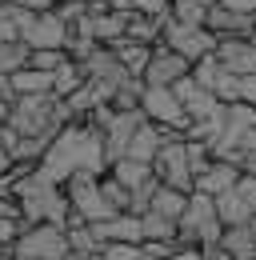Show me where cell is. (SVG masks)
Masks as SVG:
<instances>
[{"mask_svg":"<svg viewBox=\"0 0 256 260\" xmlns=\"http://www.w3.org/2000/svg\"><path fill=\"white\" fill-rule=\"evenodd\" d=\"M168 260H208V256H204L200 248H172V256H168Z\"/></svg>","mask_w":256,"mask_h":260,"instance_id":"35","label":"cell"},{"mask_svg":"<svg viewBox=\"0 0 256 260\" xmlns=\"http://www.w3.org/2000/svg\"><path fill=\"white\" fill-rule=\"evenodd\" d=\"M0 104H16V88H12V76H0Z\"/></svg>","mask_w":256,"mask_h":260,"instance_id":"34","label":"cell"},{"mask_svg":"<svg viewBox=\"0 0 256 260\" xmlns=\"http://www.w3.org/2000/svg\"><path fill=\"white\" fill-rule=\"evenodd\" d=\"M68 60V52H56V48H32L28 52V68H36V72H56V68Z\"/></svg>","mask_w":256,"mask_h":260,"instance_id":"26","label":"cell"},{"mask_svg":"<svg viewBox=\"0 0 256 260\" xmlns=\"http://www.w3.org/2000/svg\"><path fill=\"white\" fill-rule=\"evenodd\" d=\"M84 80H88L84 64L68 56V60H64V64L52 72V96H56V100H68L72 92H76V88H84Z\"/></svg>","mask_w":256,"mask_h":260,"instance_id":"17","label":"cell"},{"mask_svg":"<svg viewBox=\"0 0 256 260\" xmlns=\"http://www.w3.org/2000/svg\"><path fill=\"white\" fill-rule=\"evenodd\" d=\"M12 200L20 204V220H24V224H60L64 228L68 212H72L64 188L52 184V180H44L40 172L20 176V180L12 184Z\"/></svg>","mask_w":256,"mask_h":260,"instance_id":"2","label":"cell"},{"mask_svg":"<svg viewBox=\"0 0 256 260\" xmlns=\"http://www.w3.org/2000/svg\"><path fill=\"white\" fill-rule=\"evenodd\" d=\"M112 52H116V60L128 68V76H144V68L152 60V48H148V44H132V40H116Z\"/></svg>","mask_w":256,"mask_h":260,"instance_id":"19","label":"cell"},{"mask_svg":"<svg viewBox=\"0 0 256 260\" xmlns=\"http://www.w3.org/2000/svg\"><path fill=\"white\" fill-rule=\"evenodd\" d=\"M204 28L216 36V40H232V36H240V40H252L256 32V16L252 12H232V8H208V16H204Z\"/></svg>","mask_w":256,"mask_h":260,"instance_id":"12","label":"cell"},{"mask_svg":"<svg viewBox=\"0 0 256 260\" xmlns=\"http://www.w3.org/2000/svg\"><path fill=\"white\" fill-rule=\"evenodd\" d=\"M0 4L24 8V12H52V4H56V0H0Z\"/></svg>","mask_w":256,"mask_h":260,"instance_id":"31","label":"cell"},{"mask_svg":"<svg viewBox=\"0 0 256 260\" xmlns=\"http://www.w3.org/2000/svg\"><path fill=\"white\" fill-rule=\"evenodd\" d=\"M140 112H144V120H152V124L188 132V116H184V108H180V100H176L172 88H144V92H140Z\"/></svg>","mask_w":256,"mask_h":260,"instance_id":"9","label":"cell"},{"mask_svg":"<svg viewBox=\"0 0 256 260\" xmlns=\"http://www.w3.org/2000/svg\"><path fill=\"white\" fill-rule=\"evenodd\" d=\"M188 72H192V64L184 56H176L172 48L156 44V48H152V60H148V68H144L140 80H144V88H176Z\"/></svg>","mask_w":256,"mask_h":260,"instance_id":"10","label":"cell"},{"mask_svg":"<svg viewBox=\"0 0 256 260\" xmlns=\"http://www.w3.org/2000/svg\"><path fill=\"white\" fill-rule=\"evenodd\" d=\"M236 192L248 200V208H252V216H256V176H240L236 180Z\"/></svg>","mask_w":256,"mask_h":260,"instance_id":"32","label":"cell"},{"mask_svg":"<svg viewBox=\"0 0 256 260\" xmlns=\"http://www.w3.org/2000/svg\"><path fill=\"white\" fill-rule=\"evenodd\" d=\"M16 256L24 260H68V236L60 224H24L16 240Z\"/></svg>","mask_w":256,"mask_h":260,"instance_id":"6","label":"cell"},{"mask_svg":"<svg viewBox=\"0 0 256 260\" xmlns=\"http://www.w3.org/2000/svg\"><path fill=\"white\" fill-rule=\"evenodd\" d=\"M184 208H188V196L176 192V188H164V184L156 188L152 204H148V212H160V216H168V220H180V216H184Z\"/></svg>","mask_w":256,"mask_h":260,"instance_id":"22","label":"cell"},{"mask_svg":"<svg viewBox=\"0 0 256 260\" xmlns=\"http://www.w3.org/2000/svg\"><path fill=\"white\" fill-rule=\"evenodd\" d=\"M20 232H24V220H4L0 216V248H12L20 240Z\"/></svg>","mask_w":256,"mask_h":260,"instance_id":"30","label":"cell"},{"mask_svg":"<svg viewBox=\"0 0 256 260\" xmlns=\"http://www.w3.org/2000/svg\"><path fill=\"white\" fill-rule=\"evenodd\" d=\"M224 8H232V12H252L256 16V0H220Z\"/></svg>","mask_w":256,"mask_h":260,"instance_id":"36","label":"cell"},{"mask_svg":"<svg viewBox=\"0 0 256 260\" xmlns=\"http://www.w3.org/2000/svg\"><path fill=\"white\" fill-rule=\"evenodd\" d=\"M144 124V112L136 108V112H112V120L104 124V160L108 164H116V160H124V152H128V144H132V136H136V128Z\"/></svg>","mask_w":256,"mask_h":260,"instance_id":"11","label":"cell"},{"mask_svg":"<svg viewBox=\"0 0 256 260\" xmlns=\"http://www.w3.org/2000/svg\"><path fill=\"white\" fill-rule=\"evenodd\" d=\"M252 44H256V32H252Z\"/></svg>","mask_w":256,"mask_h":260,"instance_id":"41","label":"cell"},{"mask_svg":"<svg viewBox=\"0 0 256 260\" xmlns=\"http://www.w3.org/2000/svg\"><path fill=\"white\" fill-rule=\"evenodd\" d=\"M100 192L108 196V204H112L116 212H128V208H132V196H128V188H120V184H116L108 172L100 176Z\"/></svg>","mask_w":256,"mask_h":260,"instance_id":"27","label":"cell"},{"mask_svg":"<svg viewBox=\"0 0 256 260\" xmlns=\"http://www.w3.org/2000/svg\"><path fill=\"white\" fill-rule=\"evenodd\" d=\"M36 172L52 184H60L72 176V172H108V160H104V136L80 120H72L64 132H56V140L48 144L44 160L36 164Z\"/></svg>","mask_w":256,"mask_h":260,"instance_id":"1","label":"cell"},{"mask_svg":"<svg viewBox=\"0 0 256 260\" xmlns=\"http://www.w3.org/2000/svg\"><path fill=\"white\" fill-rule=\"evenodd\" d=\"M140 260H160V256H148V252H144V248H140Z\"/></svg>","mask_w":256,"mask_h":260,"instance_id":"40","label":"cell"},{"mask_svg":"<svg viewBox=\"0 0 256 260\" xmlns=\"http://www.w3.org/2000/svg\"><path fill=\"white\" fill-rule=\"evenodd\" d=\"M244 228H248V232H252V240H256V216H252V220H248V224H244Z\"/></svg>","mask_w":256,"mask_h":260,"instance_id":"39","label":"cell"},{"mask_svg":"<svg viewBox=\"0 0 256 260\" xmlns=\"http://www.w3.org/2000/svg\"><path fill=\"white\" fill-rule=\"evenodd\" d=\"M216 60H220L224 72H232V76H256V44L252 40H240V36H232V40H216Z\"/></svg>","mask_w":256,"mask_h":260,"instance_id":"13","label":"cell"},{"mask_svg":"<svg viewBox=\"0 0 256 260\" xmlns=\"http://www.w3.org/2000/svg\"><path fill=\"white\" fill-rule=\"evenodd\" d=\"M12 88H16V96H44V92H52V76L24 64L16 76H12Z\"/></svg>","mask_w":256,"mask_h":260,"instance_id":"21","label":"cell"},{"mask_svg":"<svg viewBox=\"0 0 256 260\" xmlns=\"http://www.w3.org/2000/svg\"><path fill=\"white\" fill-rule=\"evenodd\" d=\"M236 180H240V168L236 164H228V160H212L200 176H196V184H192V192H200V196H224V192H232L236 188Z\"/></svg>","mask_w":256,"mask_h":260,"instance_id":"15","label":"cell"},{"mask_svg":"<svg viewBox=\"0 0 256 260\" xmlns=\"http://www.w3.org/2000/svg\"><path fill=\"white\" fill-rule=\"evenodd\" d=\"M188 4H196V8H204V12H208V8H216L220 0H188Z\"/></svg>","mask_w":256,"mask_h":260,"instance_id":"38","label":"cell"},{"mask_svg":"<svg viewBox=\"0 0 256 260\" xmlns=\"http://www.w3.org/2000/svg\"><path fill=\"white\" fill-rule=\"evenodd\" d=\"M152 172H156V180L164 184V188H176V192L192 196L196 176H192V164H188V148H184V140L164 144V148L156 152V160H152Z\"/></svg>","mask_w":256,"mask_h":260,"instance_id":"8","label":"cell"},{"mask_svg":"<svg viewBox=\"0 0 256 260\" xmlns=\"http://www.w3.org/2000/svg\"><path fill=\"white\" fill-rule=\"evenodd\" d=\"M160 44H164V48H172L176 56H184L188 64H196V60H204V56H212V52H216V36L208 32L204 24H176V20H168V24H164Z\"/></svg>","mask_w":256,"mask_h":260,"instance_id":"5","label":"cell"},{"mask_svg":"<svg viewBox=\"0 0 256 260\" xmlns=\"http://www.w3.org/2000/svg\"><path fill=\"white\" fill-rule=\"evenodd\" d=\"M240 176H256V152H244V156H240Z\"/></svg>","mask_w":256,"mask_h":260,"instance_id":"37","label":"cell"},{"mask_svg":"<svg viewBox=\"0 0 256 260\" xmlns=\"http://www.w3.org/2000/svg\"><path fill=\"white\" fill-rule=\"evenodd\" d=\"M0 216H4V220H20V204H16L12 196H0Z\"/></svg>","mask_w":256,"mask_h":260,"instance_id":"33","label":"cell"},{"mask_svg":"<svg viewBox=\"0 0 256 260\" xmlns=\"http://www.w3.org/2000/svg\"><path fill=\"white\" fill-rule=\"evenodd\" d=\"M220 256L224 260H256V240L248 228H224L220 236Z\"/></svg>","mask_w":256,"mask_h":260,"instance_id":"18","label":"cell"},{"mask_svg":"<svg viewBox=\"0 0 256 260\" xmlns=\"http://www.w3.org/2000/svg\"><path fill=\"white\" fill-rule=\"evenodd\" d=\"M140 232H144V244H176V220H168L160 212H144Z\"/></svg>","mask_w":256,"mask_h":260,"instance_id":"20","label":"cell"},{"mask_svg":"<svg viewBox=\"0 0 256 260\" xmlns=\"http://www.w3.org/2000/svg\"><path fill=\"white\" fill-rule=\"evenodd\" d=\"M64 236H68V256H100V252H104V244L92 236V228H88V224L64 228Z\"/></svg>","mask_w":256,"mask_h":260,"instance_id":"23","label":"cell"},{"mask_svg":"<svg viewBox=\"0 0 256 260\" xmlns=\"http://www.w3.org/2000/svg\"><path fill=\"white\" fill-rule=\"evenodd\" d=\"M76 116L68 112V104L56 100L52 92L44 96H16L12 112H8V128L16 136H48L56 140V132H64Z\"/></svg>","mask_w":256,"mask_h":260,"instance_id":"3","label":"cell"},{"mask_svg":"<svg viewBox=\"0 0 256 260\" xmlns=\"http://www.w3.org/2000/svg\"><path fill=\"white\" fill-rule=\"evenodd\" d=\"M104 260H140V244H104Z\"/></svg>","mask_w":256,"mask_h":260,"instance_id":"29","label":"cell"},{"mask_svg":"<svg viewBox=\"0 0 256 260\" xmlns=\"http://www.w3.org/2000/svg\"><path fill=\"white\" fill-rule=\"evenodd\" d=\"M92 236L100 244H144V232H140V216L132 212H120L112 220H100V224H88Z\"/></svg>","mask_w":256,"mask_h":260,"instance_id":"14","label":"cell"},{"mask_svg":"<svg viewBox=\"0 0 256 260\" xmlns=\"http://www.w3.org/2000/svg\"><path fill=\"white\" fill-rule=\"evenodd\" d=\"M64 196H68L72 212H80L88 224H100V220L120 216V212L108 204V196L100 192V172H72V176L64 180Z\"/></svg>","mask_w":256,"mask_h":260,"instance_id":"4","label":"cell"},{"mask_svg":"<svg viewBox=\"0 0 256 260\" xmlns=\"http://www.w3.org/2000/svg\"><path fill=\"white\" fill-rule=\"evenodd\" d=\"M20 40L32 48H56L68 52V24L56 12H20Z\"/></svg>","mask_w":256,"mask_h":260,"instance_id":"7","label":"cell"},{"mask_svg":"<svg viewBox=\"0 0 256 260\" xmlns=\"http://www.w3.org/2000/svg\"><path fill=\"white\" fill-rule=\"evenodd\" d=\"M212 204H216V216H220V224H224V228H244L248 220H252V208H248V200L236 192V188H232V192H224V196H216Z\"/></svg>","mask_w":256,"mask_h":260,"instance_id":"16","label":"cell"},{"mask_svg":"<svg viewBox=\"0 0 256 260\" xmlns=\"http://www.w3.org/2000/svg\"><path fill=\"white\" fill-rule=\"evenodd\" d=\"M220 60H216V52H212V56H204V60H196V64H192V80H196V84H200V88H208V92H212V88H216V80H220Z\"/></svg>","mask_w":256,"mask_h":260,"instance_id":"25","label":"cell"},{"mask_svg":"<svg viewBox=\"0 0 256 260\" xmlns=\"http://www.w3.org/2000/svg\"><path fill=\"white\" fill-rule=\"evenodd\" d=\"M28 64V44L24 40H0V76H16Z\"/></svg>","mask_w":256,"mask_h":260,"instance_id":"24","label":"cell"},{"mask_svg":"<svg viewBox=\"0 0 256 260\" xmlns=\"http://www.w3.org/2000/svg\"><path fill=\"white\" fill-rule=\"evenodd\" d=\"M168 8H172V0H132V12L156 16V20H168Z\"/></svg>","mask_w":256,"mask_h":260,"instance_id":"28","label":"cell"}]
</instances>
